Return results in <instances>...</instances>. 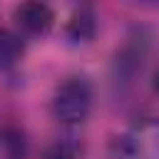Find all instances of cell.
Returning <instances> with one entry per match:
<instances>
[{
    "label": "cell",
    "instance_id": "6da1fadb",
    "mask_svg": "<svg viewBox=\"0 0 159 159\" xmlns=\"http://www.w3.org/2000/svg\"><path fill=\"white\" fill-rule=\"evenodd\" d=\"M94 107V87L84 75H67L57 82L50 97L52 117L65 127L84 124Z\"/></svg>",
    "mask_w": 159,
    "mask_h": 159
},
{
    "label": "cell",
    "instance_id": "7a4b0ae2",
    "mask_svg": "<svg viewBox=\"0 0 159 159\" xmlns=\"http://www.w3.org/2000/svg\"><path fill=\"white\" fill-rule=\"evenodd\" d=\"M117 159H159V117H144L114 142Z\"/></svg>",
    "mask_w": 159,
    "mask_h": 159
},
{
    "label": "cell",
    "instance_id": "3957f363",
    "mask_svg": "<svg viewBox=\"0 0 159 159\" xmlns=\"http://www.w3.org/2000/svg\"><path fill=\"white\" fill-rule=\"evenodd\" d=\"M127 40L129 42L117 52V60H114V82L119 87H129L134 82V77L142 72V65L149 50V37L144 32H137Z\"/></svg>",
    "mask_w": 159,
    "mask_h": 159
},
{
    "label": "cell",
    "instance_id": "277c9868",
    "mask_svg": "<svg viewBox=\"0 0 159 159\" xmlns=\"http://www.w3.org/2000/svg\"><path fill=\"white\" fill-rule=\"evenodd\" d=\"M17 35L22 37H45L55 25V10L45 2H22L12 10Z\"/></svg>",
    "mask_w": 159,
    "mask_h": 159
},
{
    "label": "cell",
    "instance_id": "5b68a950",
    "mask_svg": "<svg viewBox=\"0 0 159 159\" xmlns=\"http://www.w3.org/2000/svg\"><path fill=\"white\" fill-rule=\"evenodd\" d=\"M97 35V12L92 5H80L72 10L65 25V37L72 45H87Z\"/></svg>",
    "mask_w": 159,
    "mask_h": 159
},
{
    "label": "cell",
    "instance_id": "8992f818",
    "mask_svg": "<svg viewBox=\"0 0 159 159\" xmlns=\"http://www.w3.org/2000/svg\"><path fill=\"white\" fill-rule=\"evenodd\" d=\"M82 157H84L82 139L77 134H60L42 149L40 159H82Z\"/></svg>",
    "mask_w": 159,
    "mask_h": 159
},
{
    "label": "cell",
    "instance_id": "52a82bcc",
    "mask_svg": "<svg viewBox=\"0 0 159 159\" xmlns=\"http://www.w3.org/2000/svg\"><path fill=\"white\" fill-rule=\"evenodd\" d=\"M0 159H27V137L20 127L0 124Z\"/></svg>",
    "mask_w": 159,
    "mask_h": 159
},
{
    "label": "cell",
    "instance_id": "ba28073f",
    "mask_svg": "<svg viewBox=\"0 0 159 159\" xmlns=\"http://www.w3.org/2000/svg\"><path fill=\"white\" fill-rule=\"evenodd\" d=\"M22 55H25V37L12 30L0 27V70L17 65L22 60Z\"/></svg>",
    "mask_w": 159,
    "mask_h": 159
},
{
    "label": "cell",
    "instance_id": "9c48e42d",
    "mask_svg": "<svg viewBox=\"0 0 159 159\" xmlns=\"http://www.w3.org/2000/svg\"><path fill=\"white\" fill-rule=\"evenodd\" d=\"M154 89L159 92V67H157V75H154Z\"/></svg>",
    "mask_w": 159,
    "mask_h": 159
}]
</instances>
